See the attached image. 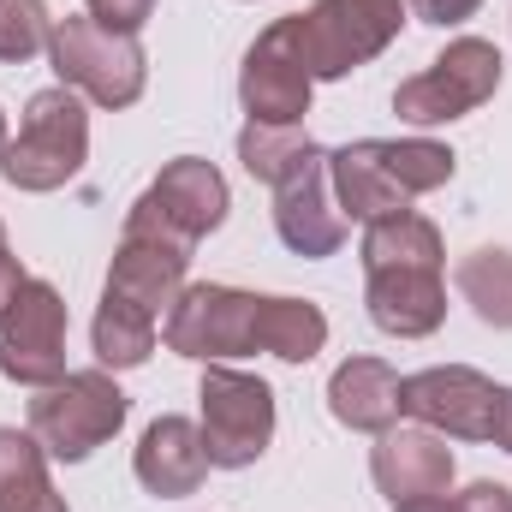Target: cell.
I'll return each mask as SVG.
<instances>
[{
	"instance_id": "obj_1",
	"label": "cell",
	"mask_w": 512,
	"mask_h": 512,
	"mask_svg": "<svg viewBox=\"0 0 512 512\" xmlns=\"http://www.w3.org/2000/svg\"><path fill=\"white\" fill-rule=\"evenodd\" d=\"M84 161H90V102L66 84H48L24 102L18 137L0 155V179L24 197H42L72 185Z\"/></svg>"
},
{
	"instance_id": "obj_2",
	"label": "cell",
	"mask_w": 512,
	"mask_h": 512,
	"mask_svg": "<svg viewBox=\"0 0 512 512\" xmlns=\"http://www.w3.org/2000/svg\"><path fill=\"white\" fill-rule=\"evenodd\" d=\"M131 399L120 393L114 370H66L54 387H36L30 399V435L42 441L48 459L60 465H84L96 447H108L126 429Z\"/></svg>"
},
{
	"instance_id": "obj_3",
	"label": "cell",
	"mask_w": 512,
	"mask_h": 512,
	"mask_svg": "<svg viewBox=\"0 0 512 512\" xmlns=\"http://www.w3.org/2000/svg\"><path fill=\"white\" fill-rule=\"evenodd\" d=\"M48 66L66 90H78L96 108H131L149 84V54L126 30L96 24L90 12L54 18V42H48Z\"/></svg>"
},
{
	"instance_id": "obj_4",
	"label": "cell",
	"mask_w": 512,
	"mask_h": 512,
	"mask_svg": "<svg viewBox=\"0 0 512 512\" xmlns=\"http://www.w3.org/2000/svg\"><path fill=\"white\" fill-rule=\"evenodd\" d=\"M197 429H203L209 471H251L274 441V387L233 364H203Z\"/></svg>"
},
{
	"instance_id": "obj_5",
	"label": "cell",
	"mask_w": 512,
	"mask_h": 512,
	"mask_svg": "<svg viewBox=\"0 0 512 512\" xmlns=\"http://www.w3.org/2000/svg\"><path fill=\"white\" fill-rule=\"evenodd\" d=\"M501 78H507L501 48L483 42V36H459V42H447L417 78H405V84L393 90V114H399L405 126H453V120L477 114L483 102H495Z\"/></svg>"
},
{
	"instance_id": "obj_6",
	"label": "cell",
	"mask_w": 512,
	"mask_h": 512,
	"mask_svg": "<svg viewBox=\"0 0 512 512\" xmlns=\"http://www.w3.org/2000/svg\"><path fill=\"white\" fill-rule=\"evenodd\" d=\"M405 18H411L405 0H316L310 12H292L298 48H304L316 84L370 66L387 42L405 30Z\"/></svg>"
},
{
	"instance_id": "obj_7",
	"label": "cell",
	"mask_w": 512,
	"mask_h": 512,
	"mask_svg": "<svg viewBox=\"0 0 512 512\" xmlns=\"http://www.w3.org/2000/svg\"><path fill=\"white\" fill-rule=\"evenodd\" d=\"M256 316H262V292L245 286H221V280H197L173 298L167 310V352L197 358V364H227V358H251L256 346Z\"/></svg>"
},
{
	"instance_id": "obj_8",
	"label": "cell",
	"mask_w": 512,
	"mask_h": 512,
	"mask_svg": "<svg viewBox=\"0 0 512 512\" xmlns=\"http://www.w3.org/2000/svg\"><path fill=\"white\" fill-rule=\"evenodd\" d=\"M501 405H507V387L489 382L471 364H435L399 382V417L435 435H453V441H495Z\"/></svg>"
},
{
	"instance_id": "obj_9",
	"label": "cell",
	"mask_w": 512,
	"mask_h": 512,
	"mask_svg": "<svg viewBox=\"0 0 512 512\" xmlns=\"http://www.w3.org/2000/svg\"><path fill=\"white\" fill-rule=\"evenodd\" d=\"M310 96H316V78L298 48V24L274 18L239 66V108L256 126H298L310 114Z\"/></svg>"
},
{
	"instance_id": "obj_10",
	"label": "cell",
	"mask_w": 512,
	"mask_h": 512,
	"mask_svg": "<svg viewBox=\"0 0 512 512\" xmlns=\"http://www.w3.org/2000/svg\"><path fill=\"white\" fill-rule=\"evenodd\" d=\"M0 376L18 387H54L66 376V298L54 280L30 274L0 322Z\"/></svg>"
},
{
	"instance_id": "obj_11",
	"label": "cell",
	"mask_w": 512,
	"mask_h": 512,
	"mask_svg": "<svg viewBox=\"0 0 512 512\" xmlns=\"http://www.w3.org/2000/svg\"><path fill=\"white\" fill-rule=\"evenodd\" d=\"M227 209H233V197H227L221 167L203 161V155H179V161H167L149 179V191L131 203L126 215L173 233V239H185V245H197V239H209L227 221Z\"/></svg>"
},
{
	"instance_id": "obj_12",
	"label": "cell",
	"mask_w": 512,
	"mask_h": 512,
	"mask_svg": "<svg viewBox=\"0 0 512 512\" xmlns=\"http://www.w3.org/2000/svg\"><path fill=\"white\" fill-rule=\"evenodd\" d=\"M370 477H376V489H382L393 507H405V501L447 495L453 477H459V465H453L447 435H435L423 423H393V429L376 435V447H370Z\"/></svg>"
},
{
	"instance_id": "obj_13",
	"label": "cell",
	"mask_w": 512,
	"mask_h": 512,
	"mask_svg": "<svg viewBox=\"0 0 512 512\" xmlns=\"http://www.w3.org/2000/svg\"><path fill=\"white\" fill-rule=\"evenodd\" d=\"M191 251L185 239L149 227V221H131L126 215V233H120V251H114V268H108V292H120L143 310H173V298L185 292V274H191Z\"/></svg>"
},
{
	"instance_id": "obj_14",
	"label": "cell",
	"mask_w": 512,
	"mask_h": 512,
	"mask_svg": "<svg viewBox=\"0 0 512 512\" xmlns=\"http://www.w3.org/2000/svg\"><path fill=\"white\" fill-rule=\"evenodd\" d=\"M274 233L304 262H322L346 245V215L328 203V155H310L298 173L274 185Z\"/></svg>"
},
{
	"instance_id": "obj_15",
	"label": "cell",
	"mask_w": 512,
	"mask_h": 512,
	"mask_svg": "<svg viewBox=\"0 0 512 512\" xmlns=\"http://www.w3.org/2000/svg\"><path fill=\"white\" fill-rule=\"evenodd\" d=\"M364 310L393 340H429L447 322L441 268H376L364 280Z\"/></svg>"
},
{
	"instance_id": "obj_16",
	"label": "cell",
	"mask_w": 512,
	"mask_h": 512,
	"mask_svg": "<svg viewBox=\"0 0 512 512\" xmlns=\"http://www.w3.org/2000/svg\"><path fill=\"white\" fill-rule=\"evenodd\" d=\"M137 483L155 495V501H185L203 489L209 477V453H203V429L191 417H155L137 441V459H131Z\"/></svg>"
},
{
	"instance_id": "obj_17",
	"label": "cell",
	"mask_w": 512,
	"mask_h": 512,
	"mask_svg": "<svg viewBox=\"0 0 512 512\" xmlns=\"http://www.w3.org/2000/svg\"><path fill=\"white\" fill-rule=\"evenodd\" d=\"M328 185H334V203H340L346 227H352V221L370 227V221H382V215L411 209V203L399 197V185L387 179L382 137H358V143L334 149V155H328Z\"/></svg>"
},
{
	"instance_id": "obj_18",
	"label": "cell",
	"mask_w": 512,
	"mask_h": 512,
	"mask_svg": "<svg viewBox=\"0 0 512 512\" xmlns=\"http://www.w3.org/2000/svg\"><path fill=\"white\" fill-rule=\"evenodd\" d=\"M399 370L387 358H346L334 376H328V411L340 429H358V435H382L399 423Z\"/></svg>"
},
{
	"instance_id": "obj_19",
	"label": "cell",
	"mask_w": 512,
	"mask_h": 512,
	"mask_svg": "<svg viewBox=\"0 0 512 512\" xmlns=\"http://www.w3.org/2000/svg\"><path fill=\"white\" fill-rule=\"evenodd\" d=\"M155 334H161L155 310H143V304H131V298L102 286V304H96V322H90V346H96L102 370H137V364H149Z\"/></svg>"
},
{
	"instance_id": "obj_20",
	"label": "cell",
	"mask_w": 512,
	"mask_h": 512,
	"mask_svg": "<svg viewBox=\"0 0 512 512\" xmlns=\"http://www.w3.org/2000/svg\"><path fill=\"white\" fill-rule=\"evenodd\" d=\"M364 274L376 268H441L447 262V245H441V227L417 209H399V215H382L364 227Z\"/></svg>"
},
{
	"instance_id": "obj_21",
	"label": "cell",
	"mask_w": 512,
	"mask_h": 512,
	"mask_svg": "<svg viewBox=\"0 0 512 512\" xmlns=\"http://www.w3.org/2000/svg\"><path fill=\"white\" fill-rule=\"evenodd\" d=\"M0 512H72L48 483V453L30 429H0Z\"/></svg>"
},
{
	"instance_id": "obj_22",
	"label": "cell",
	"mask_w": 512,
	"mask_h": 512,
	"mask_svg": "<svg viewBox=\"0 0 512 512\" xmlns=\"http://www.w3.org/2000/svg\"><path fill=\"white\" fill-rule=\"evenodd\" d=\"M256 346L280 364H310L328 346V316L310 298H268L262 292V316H256Z\"/></svg>"
},
{
	"instance_id": "obj_23",
	"label": "cell",
	"mask_w": 512,
	"mask_h": 512,
	"mask_svg": "<svg viewBox=\"0 0 512 512\" xmlns=\"http://www.w3.org/2000/svg\"><path fill=\"white\" fill-rule=\"evenodd\" d=\"M453 280H459V298L477 310V322L512 334V251L507 245H483V251L459 256Z\"/></svg>"
},
{
	"instance_id": "obj_24",
	"label": "cell",
	"mask_w": 512,
	"mask_h": 512,
	"mask_svg": "<svg viewBox=\"0 0 512 512\" xmlns=\"http://www.w3.org/2000/svg\"><path fill=\"white\" fill-rule=\"evenodd\" d=\"M382 161H387V179L399 185L405 203L441 191L453 179V167H459V155L447 143H435V137H382Z\"/></svg>"
},
{
	"instance_id": "obj_25",
	"label": "cell",
	"mask_w": 512,
	"mask_h": 512,
	"mask_svg": "<svg viewBox=\"0 0 512 512\" xmlns=\"http://www.w3.org/2000/svg\"><path fill=\"white\" fill-rule=\"evenodd\" d=\"M310 155H322V149H316L310 131H298V126H256V120H245V131H239V161H245V173L262 179V185H280Z\"/></svg>"
},
{
	"instance_id": "obj_26",
	"label": "cell",
	"mask_w": 512,
	"mask_h": 512,
	"mask_svg": "<svg viewBox=\"0 0 512 512\" xmlns=\"http://www.w3.org/2000/svg\"><path fill=\"white\" fill-rule=\"evenodd\" d=\"M48 42H54L48 0H0V60L6 66H24V60L48 54Z\"/></svg>"
},
{
	"instance_id": "obj_27",
	"label": "cell",
	"mask_w": 512,
	"mask_h": 512,
	"mask_svg": "<svg viewBox=\"0 0 512 512\" xmlns=\"http://www.w3.org/2000/svg\"><path fill=\"white\" fill-rule=\"evenodd\" d=\"M84 12H90L96 24H108V30H126V36H137V30L149 24L155 0H84Z\"/></svg>"
},
{
	"instance_id": "obj_28",
	"label": "cell",
	"mask_w": 512,
	"mask_h": 512,
	"mask_svg": "<svg viewBox=\"0 0 512 512\" xmlns=\"http://www.w3.org/2000/svg\"><path fill=\"white\" fill-rule=\"evenodd\" d=\"M405 6H411L417 24H435V30H453V24L483 12V0H405Z\"/></svg>"
},
{
	"instance_id": "obj_29",
	"label": "cell",
	"mask_w": 512,
	"mask_h": 512,
	"mask_svg": "<svg viewBox=\"0 0 512 512\" xmlns=\"http://www.w3.org/2000/svg\"><path fill=\"white\" fill-rule=\"evenodd\" d=\"M453 512H512V489L507 483H471L465 495H453Z\"/></svg>"
},
{
	"instance_id": "obj_30",
	"label": "cell",
	"mask_w": 512,
	"mask_h": 512,
	"mask_svg": "<svg viewBox=\"0 0 512 512\" xmlns=\"http://www.w3.org/2000/svg\"><path fill=\"white\" fill-rule=\"evenodd\" d=\"M24 280H30V274H24V262H18L12 251H0V322L12 316V304H18V292H24Z\"/></svg>"
},
{
	"instance_id": "obj_31",
	"label": "cell",
	"mask_w": 512,
	"mask_h": 512,
	"mask_svg": "<svg viewBox=\"0 0 512 512\" xmlns=\"http://www.w3.org/2000/svg\"><path fill=\"white\" fill-rule=\"evenodd\" d=\"M393 512H453V501L435 495V501H405V507H393Z\"/></svg>"
},
{
	"instance_id": "obj_32",
	"label": "cell",
	"mask_w": 512,
	"mask_h": 512,
	"mask_svg": "<svg viewBox=\"0 0 512 512\" xmlns=\"http://www.w3.org/2000/svg\"><path fill=\"white\" fill-rule=\"evenodd\" d=\"M6 143H12V137H6V114H0V155H6Z\"/></svg>"
},
{
	"instance_id": "obj_33",
	"label": "cell",
	"mask_w": 512,
	"mask_h": 512,
	"mask_svg": "<svg viewBox=\"0 0 512 512\" xmlns=\"http://www.w3.org/2000/svg\"><path fill=\"white\" fill-rule=\"evenodd\" d=\"M0 251H6V227H0Z\"/></svg>"
}]
</instances>
